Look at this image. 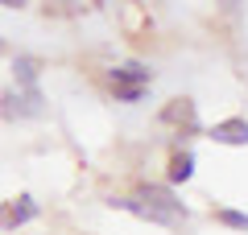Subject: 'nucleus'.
Returning a JSON list of instances; mask_svg holds the SVG:
<instances>
[{
	"label": "nucleus",
	"instance_id": "1",
	"mask_svg": "<svg viewBox=\"0 0 248 235\" xmlns=\"http://www.w3.org/2000/svg\"><path fill=\"white\" fill-rule=\"evenodd\" d=\"M116 210H128V215L145 219L153 227H178L190 219V210L182 206V198L174 194V186H153V182H141L137 194H124V198H112Z\"/></svg>",
	"mask_w": 248,
	"mask_h": 235
},
{
	"label": "nucleus",
	"instance_id": "2",
	"mask_svg": "<svg viewBox=\"0 0 248 235\" xmlns=\"http://www.w3.org/2000/svg\"><path fill=\"white\" fill-rule=\"evenodd\" d=\"M42 112H46V95H42V91H17V87H9L4 99H0V116H4V120H37Z\"/></svg>",
	"mask_w": 248,
	"mask_h": 235
},
{
	"label": "nucleus",
	"instance_id": "3",
	"mask_svg": "<svg viewBox=\"0 0 248 235\" xmlns=\"http://www.w3.org/2000/svg\"><path fill=\"white\" fill-rule=\"evenodd\" d=\"M161 124H170V128H178V136L186 132H199L203 124H199V112H195V99H170L166 107H161Z\"/></svg>",
	"mask_w": 248,
	"mask_h": 235
},
{
	"label": "nucleus",
	"instance_id": "4",
	"mask_svg": "<svg viewBox=\"0 0 248 235\" xmlns=\"http://www.w3.org/2000/svg\"><path fill=\"white\" fill-rule=\"evenodd\" d=\"M37 215H42V206H37L29 194H21V198H13V202H4V206H0V227H4V231H13V227L33 223Z\"/></svg>",
	"mask_w": 248,
	"mask_h": 235
},
{
	"label": "nucleus",
	"instance_id": "5",
	"mask_svg": "<svg viewBox=\"0 0 248 235\" xmlns=\"http://www.w3.org/2000/svg\"><path fill=\"white\" fill-rule=\"evenodd\" d=\"M108 83L112 87H153V70L145 66V62H120V66L108 70Z\"/></svg>",
	"mask_w": 248,
	"mask_h": 235
},
{
	"label": "nucleus",
	"instance_id": "6",
	"mask_svg": "<svg viewBox=\"0 0 248 235\" xmlns=\"http://www.w3.org/2000/svg\"><path fill=\"white\" fill-rule=\"evenodd\" d=\"M207 136L215 140V145H248V120L244 116H228V120H219V124H211L207 128Z\"/></svg>",
	"mask_w": 248,
	"mask_h": 235
},
{
	"label": "nucleus",
	"instance_id": "7",
	"mask_svg": "<svg viewBox=\"0 0 248 235\" xmlns=\"http://www.w3.org/2000/svg\"><path fill=\"white\" fill-rule=\"evenodd\" d=\"M37 78H42V62H37L33 54H17V58H13V87L17 91H42Z\"/></svg>",
	"mask_w": 248,
	"mask_h": 235
},
{
	"label": "nucleus",
	"instance_id": "8",
	"mask_svg": "<svg viewBox=\"0 0 248 235\" xmlns=\"http://www.w3.org/2000/svg\"><path fill=\"white\" fill-rule=\"evenodd\" d=\"M195 177V153L190 148H178L170 157V169H166V186H186Z\"/></svg>",
	"mask_w": 248,
	"mask_h": 235
},
{
	"label": "nucleus",
	"instance_id": "9",
	"mask_svg": "<svg viewBox=\"0 0 248 235\" xmlns=\"http://www.w3.org/2000/svg\"><path fill=\"white\" fill-rule=\"evenodd\" d=\"M215 223L232 227V231H248V215L244 210H232V206H215Z\"/></svg>",
	"mask_w": 248,
	"mask_h": 235
},
{
	"label": "nucleus",
	"instance_id": "10",
	"mask_svg": "<svg viewBox=\"0 0 248 235\" xmlns=\"http://www.w3.org/2000/svg\"><path fill=\"white\" fill-rule=\"evenodd\" d=\"M112 95H116V103H141L149 91L145 87H112Z\"/></svg>",
	"mask_w": 248,
	"mask_h": 235
},
{
	"label": "nucleus",
	"instance_id": "11",
	"mask_svg": "<svg viewBox=\"0 0 248 235\" xmlns=\"http://www.w3.org/2000/svg\"><path fill=\"white\" fill-rule=\"evenodd\" d=\"M240 4H244V0H219V9H223V13H236Z\"/></svg>",
	"mask_w": 248,
	"mask_h": 235
},
{
	"label": "nucleus",
	"instance_id": "12",
	"mask_svg": "<svg viewBox=\"0 0 248 235\" xmlns=\"http://www.w3.org/2000/svg\"><path fill=\"white\" fill-rule=\"evenodd\" d=\"M0 4H4V9H25L29 0H0Z\"/></svg>",
	"mask_w": 248,
	"mask_h": 235
}]
</instances>
